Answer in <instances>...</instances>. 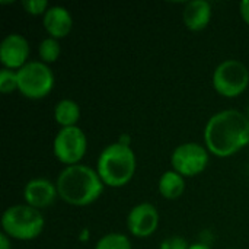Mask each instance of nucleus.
<instances>
[{"instance_id": "3", "label": "nucleus", "mask_w": 249, "mask_h": 249, "mask_svg": "<svg viewBox=\"0 0 249 249\" xmlns=\"http://www.w3.org/2000/svg\"><path fill=\"white\" fill-rule=\"evenodd\" d=\"M96 172L107 187H124L136 172V155L133 149L118 142L107 146L98 158Z\"/></svg>"}, {"instance_id": "6", "label": "nucleus", "mask_w": 249, "mask_h": 249, "mask_svg": "<svg viewBox=\"0 0 249 249\" xmlns=\"http://www.w3.org/2000/svg\"><path fill=\"white\" fill-rule=\"evenodd\" d=\"M214 90L225 98H238L249 86L248 67L239 60L222 61L213 73Z\"/></svg>"}, {"instance_id": "5", "label": "nucleus", "mask_w": 249, "mask_h": 249, "mask_svg": "<svg viewBox=\"0 0 249 249\" xmlns=\"http://www.w3.org/2000/svg\"><path fill=\"white\" fill-rule=\"evenodd\" d=\"M16 73L18 90L28 99H42L54 88V73L42 61H29Z\"/></svg>"}, {"instance_id": "16", "label": "nucleus", "mask_w": 249, "mask_h": 249, "mask_svg": "<svg viewBox=\"0 0 249 249\" xmlns=\"http://www.w3.org/2000/svg\"><path fill=\"white\" fill-rule=\"evenodd\" d=\"M60 53H61V47H60L58 39H55V38L48 36V38L42 39L38 45L39 58L45 64L57 61V58L60 57Z\"/></svg>"}, {"instance_id": "17", "label": "nucleus", "mask_w": 249, "mask_h": 249, "mask_svg": "<svg viewBox=\"0 0 249 249\" xmlns=\"http://www.w3.org/2000/svg\"><path fill=\"white\" fill-rule=\"evenodd\" d=\"M95 249H131V242L125 235L112 232L102 236L96 242Z\"/></svg>"}, {"instance_id": "20", "label": "nucleus", "mask_w": 249, "mask_h": 249, "mask_svg": "<svg viewBox=\"0 0 249 249\" xmlns=\"http://www.w3.org/2000/svg\"><path fill=\"white\" fill-rule=\"evenodd\" d=\"M159 249H190V244L182 236H169L162 241Z\"/></svg>"}, {"instance_id": "24", "label": "nucleus", "mask_w": 249, "mask_h": 249, "mask_svg": "<svg viewBox=\"0 0 249 249\" xmlns=\"http://www.w3.org/2000/svg\"><path fill=\"white\" fill-rule=\"evenodd\" d=\"M79 239H80V241H83V242H86V241L89 239V231H88V229H83V231L80 232Z\"/></svg>"}, {"instance_id": "1", "label": "nucleus", "mask_w": 249, "mask_h": 249, "mask_svg": "<svg viewBox=\"0 0 249 249\" xmlns=\"http://www.w3.org/2000/svg\"><path fill=\"white\" fill-rule=\"evenodd\" d=\"M207 150L217 158H231L249 144V118L236 109H225L213 117L204 128Z\"/></svg>"}, {"instance_id": "19", "label": "nucleus", "mask_w": 249, "mask_h": 249, "mask_svg": "<svg viewBox=\"0 0 249 249\" xmlns=\"http://www.w3.org/2000/svg\"><path fill=\"white\" fill-rule=\"evenodd\" d=\"M22 7L26 10L28 15L44 16L45 12L48 10V1L47 0H26V1H22Z\"/></svg>"}, {"instance_id": "18", "label": "nucleus", "mask_w": 249, "mask_h": 249, "mask_svg": "<svg viewBox=\"0 0 249 249\" xmlns=\"http://www.w3.org/2000/svg\"><path fill=\"white\" fill-rule=\"evenodd\" d=\"M18 90V73L15 70L1 69L0 70V92L9 95Z\"/></svg>"}, {"instance_id": "14", "label": "nucleus", "mask_w": 249, "mask_h": 249, "mask_svg": "<svg viewBox=\"0 0 249 249\" xmlns=\"http://www.w3.org/2000/svg\"><path fill=\"white\" fill-rule=\"evenodd\" d=\"M159 194L166 200H177L185 193V178L179 175L178 172L166 171L160 178L158 184Z\"/></svg>"}, {"instance_id": "9", "label": "nucleus", "mask_w": 249, "mask_h": 249, "mask_svg": "<svg viewBox=\"0 0 249 249\" xmlns=\"http://www.w3.org/2000/svg\"><path fill=\"white\" fill-rule=\"evenodd\" d=\"M159 226V213L150 203H140L134 206L127 216L128 232L136 238L152 236Z\"/></svg>"}, {"instance_id": "21", "label": "nucleus", "mask_w": 249, "mask_h": 249, "mask_svg": "<svg viewBox=\"0 0 249 249\" xmlns=\"http://www.w3.org/2000/svg\"><path fill=\"white\" fill-rule=\"evenodd\" d=\"M239 13L244 19V22L249 26V0H242L239 3Z\"/></svg>"}, {"instance_id": "13", "label": "nucleus", "mask_w": 249, "mask_h": 249, "mask_svg": "<svg viewBox=\"0 0 249 249\" xmlns=\"http://www.w3.org/2000/svg\"><path fill=\"white\" fill-rule=\"evenodd\" d=\"M182 19L190 31H203L212 20V4L207 0L188 1L182 12Z\"/></svg>"}, {"instance_id": "10", "label": "nucleus", "mask_w": 249, "mask_h": 249, "mask_svg": "<svg viewBox=\"0 0 249 249\" xmlns=\"http://www.w3.org/2000/svg\"><path fill=\"white\" fill-rule=\"evenodd\" d=\"M29 44L20 34H9L3 38L0 44V61L3 69L18 71L28 61Z\"/></svg>"}, {"instance_id": "4", "label": "nucleus", "mask_w": 249, "mask_h": 249, "mask_svg": "<svg viewBox=\"0 0 249 249\" xmlns=\"http://www.w3.org/2000/svg\"><path fill=\"white\" fill-rule=\"evenodd\" d=\"M44 226L45 220L41 212L28 204L10 206L1 216L3 233L18 241H32L38 238Z\"/></svg>"}, {"instance_id": "7", "label": "nucleus", "mask_w": 249, "mask_h": 249, "mask_svg": "<svg viewBox=\"0 0 249 249\" xmlns=\"http://www.w3.org/2000/svg\"><path fill=\"white\" fill-rule=\"evenodd\" d=\"M88 150V139L82 128H60L53 142V153L58 162L66 166L79 165Z\"/></svg>"}, {"instance_id": "25", "label": "nucleus", "mask_w": 249, "mask_h": 249, "mask_svg": "<svg viewBox=\"0 0 249 249\" xmlns=\"http://www.w3.org/2000/svg\"><path fill=\"white\" fill-rule=\"evenodd\" d=\"M248 118H249V111H248Z\"/></svg>"}, {"instance_id": "15", "label": "nucleus", "mask_w": 249, "mask_h": 249, "mask_svg": "<svg viewBox=\"0 0 249 249\" xmlns=\"http://www.w3.org/2000/svg\"><path fill=\"white\" fill-rule=\"evenodd\" d=\"M54 120L61 128L76 127L80 120V107L73 99H61L54 108Z\"/></svg>"}, {"instance_id": "12", "label": "nucleus", "mask_w": 249, "mask_h": 249, "mask_svg": "<svg viewBox=\"0 0 249 249\" xmlns=\"http://www.w3.org/2000/svg\"><path fill=\"white\" fill-rule=\"evenodd\" d=\"M42 25L51 38L61 39L71 32L73 18L64 6H51L42 16Z\"/></svg>"}, {"instance_id": "2", "label": "nucleus", "mask_w": 249, "mask_h": 249, "mask_svg": "<svg viewBox=\"0 0 249 249\" xmlns=\"http://www.w3.org/2000/svg\"><path fill=\"white\" fill-rule=\"evenodd\" d=\"M55 185L58 197L64 203L76 207H85L95 203L105 188L96 169L82 163L66 166L60 172Z\"/></svg>"}, {"instance_id": "11", "label": "nucleus", "mask_w": 249, "mask_h": 249, "mask_svg": "<svg viewBox=\"0 0 249 249\" xmlns=\"http://www.w3.org/2000/svg\"><path fill=\"white\" fill-rule=\"evenodd\" d=\"M58 197L57 185L47 178H34L23 188L25 204L39 210L51 206Z\"/></svg>"}, {"instance_id": "22", "label": "nucleus", "mask_w": 249, "mask_h": 249, "mask_svg": "<svg viewBox=\"0 0 249 249\" xmlns=\"http://www.w3.org/2000/svg\"><path fill=\"white\" fill-rule=\"evenodd\" d=\"M0 249H10V241L6 233L0 235Z\"/></svg>"}, {"instance_id": "8", "label": "nucleus", "mask_w": 249, "mask_h": 249, "mask_svg": "<svg viewBox=\"0 0 249 249\" xmlns=\"http://www.w3.org/2000/svg\"><path fill=\"white\" fill-rule=\"evenodd\" d=\"M210 162V152L207 147L188 142L179 144L171 156V165L175 172L184 178H193L206 171Z\"/></svg>"}, {"instance_id": "23", "label": "nucleus", "mask_w": 249, "mask_h": 249, "mask_svg": "<svg viewBox=\"0 0 249 249\" xmlns=\"http://www.w3.org/2000/svg\"><path fill=\"white\" fill-rule=\"evenodd\" d=\"M190 249H212V247H209L204 242H196V244H191L190 245Z\"/></svg>"}]
</instances>
